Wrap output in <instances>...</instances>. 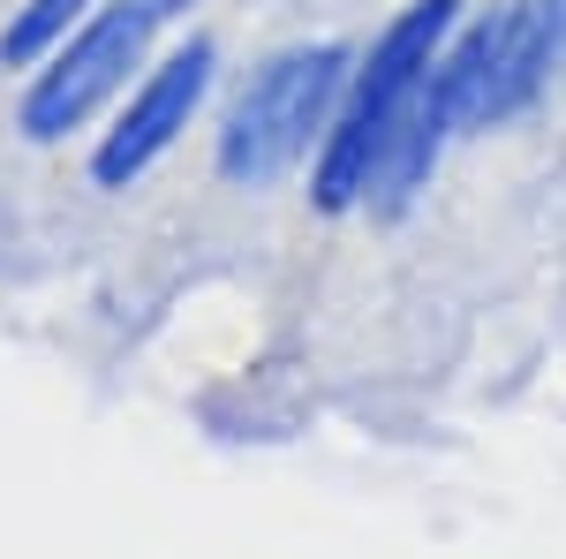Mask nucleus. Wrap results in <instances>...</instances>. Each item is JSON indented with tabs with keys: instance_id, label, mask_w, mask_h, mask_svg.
Listing matches in <instances>:
<instances>
[{
	"instance_id": "nucleus-1",
	"label": "nucleus",
	"mask_w": 566,
	"mask_h": 559,
	"mask_svg": "<svg viewBox=\"0 0 566 559\" xmlns=\"http://www.w3.org/2000/svg\"><path fill=\"white\" fill-rule=\"evenodd\" d=\"M453 8L461 0H416V8H400L386 23V39L370 45V61L348 76L340 114H333V130L317 144V205L325 213H348V205L370 197V174L386 167V152H392V136H400V122H408L423 76H431L438 45L453 39Z\"/></svg>"
},
{
	"instance_id": "nucleus-2",
	"label": "nucleus",
	"mask_w": 566,
	"mask_h": 559,
	"mask_svg": "<svg viewBox=\"0 0 566 559\" xmlns=\"http://www.w3.org/2000/svg\"><path fill=\"white\" fill-rule=\"evenodd\" d=\"M348 76H355L348 45H295V53H272L258 76L242 84L227 130H219V174L242 182V189L280 182L310 144H325Z\"/></svg>"
},
{
	"instance_id": "nucleus-3",
	"label": "nucleus",
	"mask_w": 566,
	"mask_h": 559,
	"mask_svg": "<svg viewBox=\"0 0 566 559\" xmlns=\"http://www.w3.org/2000/svg\"><path fill=\"white\" fill-rule=\"evenodd\" d=\"M151 23H159V15H151L144 0H106V8H91L84 23L45 53L39 84L23 99V136L53 144V136L84 130L91 114L129 84V69H144Z\"/></svg>"
},
{
	"instance_id": "nucleus-4",
	"label": "nucleus",
	"mask_w": 566,
	"mask_h": 559,
	"mask_svg": "<svg viewBox=\"0 0 566 559\" xmlns=\"http://www.w3.org/2000/svg\"><path fill=\"white\" fill-rule=\"evenodd\" d=\"M205 91H212V45L189 39L181 53H167V61L129 91V106H122V122L106 130L91 174H98L106 189H129L151 159H167V144H175V136L189 130V114L205 106Z\"/></svg>"
},
{
	"instance_id": "nucleus-5",
	"label": "nucleus",
	"mask_w": 566,
	"mask_h": 559,
	"mask_svg": "<svg viewBox=\"0 0 566 559\" xmlns=\"http://www.w3.org/2000/svg\"><path fill=\"white\" fill-rule=\"evenodd\" d=\"M566 76V0H528V8H506V39H499V61L483 76L476 99V130H499L514 122L522 106H536L544 91Z\"/></svg>"
},
{
	"instance_id": "nucleus-6",
	"label": "nucleus",
	"mask_w": 566,
	"mask_h": 559,
	"mask_svg": "<svg viewBox=\"0 0 566 559\" xmlns=\"http://www.w3.org/2000/svg\"><path fill=\"white\" fill-rule=\"evenodd\" d=\"M84 8H91V0H31V8H23V15L8 23L0 53H8V61H39V53L61 39V31H69V23H76Z\"/></svg>"
},
{
	"instance_id": "nucleus-7",
	"label": "nucleus",
	"mask_w": 566,
	"mask_h": 559,
	"mask_svg": "<svg viewBox=\"0 0 566 559\" xmlns=\"http://www.w3.org/2000/svg\"><path fill=\"white\" fill-rule=\"evenodd\" d=\"M144 8H151V15L167 23V15H181V8H189V0H144Z\"/></svg>"
}]
</instances>
